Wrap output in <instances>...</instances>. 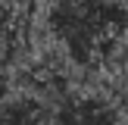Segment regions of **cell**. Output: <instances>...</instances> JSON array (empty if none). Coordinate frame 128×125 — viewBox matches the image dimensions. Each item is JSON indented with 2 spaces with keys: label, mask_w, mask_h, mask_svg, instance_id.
Masks as SVG:
<instances>
[{
  "label": "cell",
  "mask_w": 128,
  "mask_h": 125,
  "mask_svg": "<svg viewBox=\"0 0 128 125\" xmlns=\"http://www.w3.org/2000/svg\"><path fill=\"white\" fill-rule=\"evenodd\" d=\"M10 94V75H6V66H3V56H0V100Z\"/></svg>",
  "instance_id": "3957f363"
},
{
  "label": "cell",
  "mask_w": 128,
  "mask_h": 125,
  "mask_svg": "<svg viewBox=\"0 0 128 125\" xmlns=\"http://www.w3.org/2000/svg\"><path fill=\"white\" fill-rule=\"evenodd\" d=\"M0 125H50V106L28 91L6 94L0 100Z\"/></svg>",
  "instance_id": "7a4b0ae2"
},
{
  "label": "cell",
  "mask_w": 128,
  "mask_h": 125,
  "mask_svg": "<svg viewBox=\"0 0 128 125\" xmlns=\"http://www.w3.org/2000/svg\"><path fill=\"white\" fill-rule=\"evenodd\" d=\"M50 125H128L122 106L97 91H69L50 110Z\"/></svg>",
  "instance_id": "6da1fadb"
}]
</instances>
